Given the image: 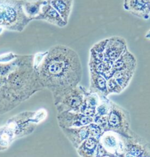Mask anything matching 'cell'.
<instances>
[{
    "mask_svg": "<svg viewBox=\"0 0 150 157\" xmlns=\"http://www.w3.org/2000/svg\"><path fill=\"white\" fill-rule=\"evenodd\" d=\"M126 154L135 157H150V143L132 129L124 137Z\"/></svg>",
    "mask_w": 150,
    "mask_h": 157,
    "instance_id": "6",
    "label": "cell"
},
{
    "mask_svg": "<svg viewBox=\"0 0 150 157\" xmlns=\"http://www.w3.org/2000/svg\"><path fill=\"white\" fill-rule=\"evenodd\" d=\"M121 157H135V156H131V155H130V154H124V156H122Z\"/></svg>",
    "mask_w": 150,
    "mask_h": 157,
    "instance_id": "27",
    "label": "cell"
},
{
    "mask_svg": "<svg viewBox=\"0 0 150 157\" xmlns=\"http://www.w3.org/2000/svg\"><path fill=\"white\" fill-rule=\"evenodd\" d=\"M46 0H24L23 9L25 14L32 21L35 19L40 13L41 7Z\"/></svg>",
    "mask_w": 150,
    "mask_h": 157,
    "instance_id": "18",
    "label": "cell"
},
{
    "mask_svg": "<svg viewBox=\"0 0 150 157\" xmlns=\"http://www.w3.org/2000/svg\"><path fill=\"white\" fill-rule=\"evenodd\" d=\"M137 67V60L135 56L132 55L128 49L116 60L112 65V71H119L130 70L134 69L136 70Z\"/></svg>",
    "mask_w": 150,
    "mask_h": 157,
    "instance_id": "15",
    "label": "cell"
},
{
    "mask_svg": "<svg viewBox=\"0 0 150 157\" xmlns=\"http://www.w3.org/2000/svg\"><path fill=\"white\" fill-rule=\"evenodd\" d=\"M135 72H136V70L134 69L119 71L114 72L112 77L115 78L123 90H125L130 85Z\"/></svg>",
    "mask_w": 150,
    "mask_h": 157,
    "instance_id": "19",
    "label": "cell"
},
{
    "mask_svg": "<svg viewBox=\"0 0 150 157\" xmlns=\"http://www.w3.org/2000/svg\"><path fill=\"white\" fill-rule=\"evenodd\" d=\"M65 22L68 24L72 13L74 0H48Z\"/></svg>",
    "mask_w": 150,
    "mask_h": 157,
    "instance_id": "17",
    "label": "cell"
},
{
    "mask_svg": "<svg viewBox=\"0 0 150 157\" xmlns=\"http://www.w3.org/2000/svg\"><path fill=\"white\" fill-rule=\"evenodd\" d=\"M96 157H118V156H113V155H110V154H102V155H100V156H97Z\"/></svg>",
    "mask_w": 150,
    "mask_h": 157,
    "instance_id": "24",
    "label": "cell"
},
{
    "mask_svg": "<svg viewBox=\"0 0 150 157\" xmlns=\"http://www.w3.org/2000/svg\"><path fill=\"white\" fill-rule=\"evenodd\" d=\"M127 49V41L124 38L119 36H113L108 38L104 52L105 61L112 65Z\"/></svg>",
    "mask_w": 150,
    "mask_h": 157,
    "instance_id": "9",
    "label": "cell"
},
{
    "mask_svg": "<svg viewBox=\"0 0 150 157\" xmlns=\"http://www.w3.org/2000/svg\"><path fill=\"white\" fill-rule=\"evenodd\" d=\"M99 102L96 110L95 115L98 116H108L111 107V101L108 96H99ZM94 115V116H95Z\"/></svg>",
    "mask_w": 150,
    "mask_h": 157,
    "instance_id": "20",
    "label": "cell"
},
{
    "mask_svg": "<svg viewBox=\"0 0 150 157\" xmlns=\"http://www.w3.org/2000/svg\"><path fill=\"white\" fill-rule=\"evenodd\" d=\"M84 87L78 85L63 93L57 99L53 101L57 113L63 112L80 113L84 100Z\"/></svg>",
    "mask_w": 150,
    "mask_h": 157,
    "instance_id": "4",
    "label": "cell"
},
{
    "mask_svg": "<svg viewBox=\"0 0 150 157\" xmlns=\"http://www.w3.org/2000/svg\"><path fill=\"white\" fill-rule=\"evenodd\" d=\"M124 137L112 131H105L99 139L97 156L110 154L121 157L126 154Z\"/></svg>",
    "mask_w": 150,
    "mask_h": 157,
    "instance_id": "3",
    "label": "cell"
},
{
    "mask_svg": "<svg viewBox=\"0 0 150 157\" xmlns=\"http://www.w3.org/2000/svg\"><path fill=\"white\" fill-rule=\"evenodd\" d=\"M145 37H146V38H147V39H150V30H149V32H148V33H147V34H146Z\"/></svg>",
    "mask_w": 150,
    "mask_h": 157,
    "instance_id": "25",
    "label": "cell"
},
{
    "mask_svg": "<svg viewBox=\"0 0 150 157\" xmlns=\"http://www.w3.org/2000/svg\"><path fill=\"white\" fill-rule=\"evenodd\" d=\"M99 139L93 137H89L76 149L80 157H96Z\"/></svg>",
    "mask_w": 150,
    "mask_h": 157,
    "instance_id": "16",
    "label": "cell"
},
{
    "mask_svg": "<svg viewBox=\"0 0 150 157\" xmlns=\"http://www.w3.org/2000/svg\"><path fill=\"white\" fill-rule=\"evenodd\" d=\"M89 130H90V137H93L99 139V137H101L104 130L101 128L100 126H98L97 124H96L94 123H91L89 125Z\"/></svg>",
    "mask_w": 150,
    "mask_h": 157,
    "instance_id": "23",
    "label": "cell"
},
{
    "mask_svg": "<svg viewBox=\"0 0 150 157\" xmlns=\"http://www.w3.org/2000/svg\"><path fill=\"white\" fill-rule=\"evenodd\" d=\"M108 128L125 137L129 135L131 129L130 113L112 101L108 115Z\"/></svg>",
    "mask_w": 150,
    "mask_h": 157,
    "instance_id": "5",
    "label": "cell"
},
{
    "mask_svg": "<svg viewBox=\"0 0 150 157\" xmlns=\"http://www.w3.org/2000/svg\"><path fill=\"white\" fill-rule=\"evenodd\" d=\"M34 20L45 21L61 28L65 27L68 24L63 21L55 8L50 5L48 0H46V2L41 7L40 13L37 17L35 18Z\"/></svg>",
    "mask_w": 150,
    "mask_h": 157,
    "instance_id": "11",
    "label": "cell"
},
{
    "mask_svg": "<svg viewBox=\"0 0 150 157\" xmlns=\"http://www.w3.org/2000/svg\"><path fill=\"white\" fill-rule=\"evenodd\" d=\"M108 38L105 39V40H102L99 42L95 44L92 46V48H91V51L94 52L96 54H98V55H104V52L107 43H108Z\"/></svg>",
    "mask_w": 150,
    "mask_h": 157,
    "instance_id": "22",
    "label": "cell"
},
{
    "mask_svg": "<svg viewBox=\"0 0 150 157\" xmlns=\"http://www.w3.org/2000/svg\"><path fill=\"white\" fill-rule=\"evenodd\" d=\"M33 65L41 85L52 93L53 101L81 82V60L69 46L55 45L48 51L35 54Z\"/></svg>",
    "mask_w": 150,
    "mask_h": 157,
    "instance_id": "1",
    "label": "cell"
},
{
    "mask_svg": "<svg viewBox=\"0 0 150 157\" xmlns=\"http://www.w3.org/2000/svg\"><path fill=\"white\" fill-rule=\"evenodd\" d=\"M61 130L75 149L90 137L89 125L77 128H62Z\"/></svg>",
    "mask_w": 150,
    "mask_h": 157,
    "instance_id": "12",
    "label": "cell"
},
{
    "mask_svg": "<svg viewBox=\"0 0 150 157\" xmlns=\"http://www.w3.org/2000/svg\"><path fill=\"white\" fill-rule=\"evenodd\" d=\"M84 100L83 104L80 110V113L87 115V116L93 117L96 114V110L98 106L99 99V95L87 90L84 87Z\"/></svg>",
    "mask_w": 150,
    "mask_h": 157,
    "instance_id": "14",
    "label": "cell"
},
{
    "mask_svg": "<svg viewBox=\"0 0 150 157\" xmlns=\"http://www.w3.org/2000/svg\"><path fill=\"white\" fill-rule=\"evenodd\" d=\"M107 87H108V93L110 94H120L122 93L124 90L120 85L116 82L113 77L108 78L107 80Z\"/></svg>",
    "mask_w": 150,
    "mask_h": 157,
    "instance_id": "21",
    "label": "cell"
},
{
    "mask_svg": "<svg viewBox=\"0 0 150 157\" xmlns=\"http://www.w3.org/2000/svg\"><path fill=\"white\" fill-rule=\"evenodd\" d=\"M57 124L62 128H77L89 126L93 123V118L81 113L76 112H63L57 113Z\"/></svg>",
    "mask_w": 150,
    "mask_h": 157,
    "instance_id": "8",
    "label": "cell"
},
{
    "mask_svg": "<svg viewBox=\"0 0 150 157\" xmlns=\"http://www.w3.org/2000/svg\"><path fill=\"white\" fill-rule=\"evenodd\" d=\"M124 9L133 16L149 19L150 16V0H124Z\"/></svg>",
    "mask_w": 150,
    "mask_h": 157,
    "instance_id": "10",
    "label": "cell"
},
{
    "mask_svg": "<svg viewBox=\"0 0 150 157\" xmlns=\"http://www.w3.org/2000/svg\"><path fill=\"white\" fill-rule=\"evenodd\" d=\"M90 92L97 93L99 96H108L107 79L101 74L90 71Z\"/></svg>",
    "mask_w": 150,
    "mask_h": 157,
    "instance_id": "13",
    "label": "cell"
},
{
    "mask_svg": "<svg viewBox=\"0 0 150 157\" xmlns=\"http://www.w3.org/2000/svg\"><path fill=\"white\" fill-rule=\"evenodd\" d=\"M7 76L0 75V115L9 113L22 104L13 92Z\"/></svg>",
    "mask_w": 150,
    "mask_h": 157,
    "instance_id": "7",
    "label": "cell"
},
{
    "mask_svg": "<svg viewBox=\"0 0 150 157\" xmlns=\"http://www.w3.org/2000/svg\"><path fill=\"white\" fill-rule=\"evenodd\" d=\"M24 0H0V26L21 33L32 21L23 9Z\"/></svg>",
    "mask_w": 150,
    "mask_h": 157,
    "instance_id": "2",
    "label": "cell"
},
{
    "mask_svg": "<svg viewBox=\"0 0 150 157\" xmlns=\"http://www.w3.org/2000/svg\"><path fill=\"white\" fill-rule=\"evenodd\" d=\"M4 30H5V29H4V28L2 27V26H0V35L2 34Z\"/></svg>",
    "mask_w": 150,
    "mask_h": 157,
    "instance_id": "26",
    "label": "cell"
}]
</instances>
